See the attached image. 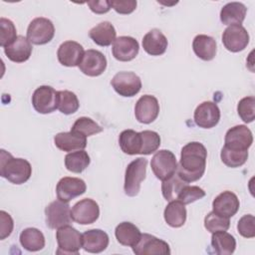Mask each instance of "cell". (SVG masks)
<instances>
[{"instance_id":"6da1fadb","label":"cell","mask_w":255,"mask_h":255,"mask_svg":"<svg viewBox=\"0 0 255 255\" xmlns=\"http://www.w3.org/2000/svg\"><path fill=\"white\" fill-rule=\"evenodd\" d=\"M206 158L205 146L199 141H190L181 148L176 173L188 183L197 181L205 171Z\"/></svg>"},{"instance_id":"7a4b0ae2","label":"cell","mask_w":255,"mask_h":255,"mask_svg":"<svg viewBox=\"0 0 255 255\" xmlns=\"http://www.w3.org/2000/svg\"><path fill=\"white\" fill-rule=\"evenodd\" d=\"M0 174L14 184L25 183L32 174L30 162L24 158L13 157L5 149H1Z\"/></svg>"},{"instance_id":"3957f363","label":"cell","mask_w":255,"mask_h":255,"mask_svg":"<svg viewBox=\"0 0 255 255\" xmlns=\"http://www.w3.org/2000/svg\"><path fill=\"white\" fill-rule=\"evenodd\" d=\"M147 160L138 157L129 162L126 168L124 190L128 196H135L140 189V183L145 178Z\"/></svg>"},{"instance_id":"277c9868","label":"cell","mask_w":255,"mask_h":255,"mask_svg":"<svg viewBox=\"0 0 255 255\" xmlns=\"http://www.w3.org/2000/svg\"><path fill=\"white\" fill-rule=\"evenodd\" d=\"M56 239L58 243L57 254L77 255L82 247V234L71 225L58 228Z\"/></svg>"},{"instance_id":"5b68a950","label":"cell","mask_w":255,"mask_h":255,"mask_svg":"<svg viewBox=\"0 0 255 255\" xmlns=\"http://www.w3.org/2000/svg\"><path fill=\"white\" fill-rule=\"evenodd\" d=\"M150 166L156 178L165 180L176 172V157L172 151L168 149H160L152 156Z\"/></svg>"},{"instance_id":"8992f818","label":"cell","mask_w":255,"mask_h":255,"mask_svg":"<svg viewBox=\"0 0 255 255\" xmlns=\"http://www.w3.org/2000/svg\"><path fill=\"white\" fill-rule=\"evenodd\" d=\"M55 27L51 20L45 17L33 19L27 29V39L35 45H45L54 38Z\"/></svg>"},{"instance_id":"52a82bcc","label":"cell","mask_w":255,"mask_h":255,"mask_svg":"<svg viewBox=\"0 0 255 255\" xmlns=\"http://www.w3.org/2000/svg\"><path fill=\"white\" fill-rule=\"evenodd\" d=\"M46 224L51 229H58L72 223L71 208L68 202L61 200L52 201L45 208Z\"/></svg>"},{"instance_id":"ba28073f","label":"cell","mask_w":255,"mask_h":255,"mask_svg":"<svg viewBox=\"0 0 255 255\" xmlns=\"http://www.w3.org/2000/svg\"><path fill=\"white\" fill-rule=\"evenodd\" d=\"M111 85L120 96L130 98L140 91L141 80L135 73L124 71L117 73L113 77Z\"/></svg>"},{"instance_id":"9c48e42d","label":"cell","mask_w":255,"mask_h":255,"mask_svg":"<svg viewBox=\"0 0 255 255\" xmlns=\"http://www.w3.org/2000/svg\"><path fill=\"white\" fill-rule=\"evenodd\" d=\"M32 105L39 114H51L58 109V91L51 86L38 87L32 96Z\"/></svg>"},{"instance_id":"30bf717a","label":"cell","mask_w":255,"mask_h":255,"mask_svg":"<svg viewBox=\"0 0 255 255\" xmlns=\"http://www.w3.org/2000/svg\"><path fill=\"white\" fill-rule=\"evenodd\" d=\"M136 255H168L170 248L167 242L147 233L140 236L138 242L131 247Z\"/></svg>"},{"instance_id":"8fae6325","label":"cell","mask_w":255,"mask_h":255,"mask_svg":"<svg viewBox=\"0 0 255 255\" xmlns=\"http://www.w3.org/2000/svg\"><path fill=\"white\" fill-rule=\"evenodd\" d=\"M72 219L82 225L92 224L100 216L99 204L92 198H85L78 201L71 210Z\"/></svg>"},{"instance_id":"7c38bea8","label":"cell","mask_w":255,"mask_h":255,"mask_svg":"<svg viewBox=\"0 0 255 255\" xmlns=\"http://www.w3.org/2000/svg\"><path fill=\"white\" fill-rule=\"evenodd\" d=\"M222 43L232 53L243 51L249 43V34L242 25L228 26L222 34Z\"/></svg>"},{"instance_id":"4fadbf2b","label":"cell","mask_w":255,"mask_h":255,"mask_svg":"<svg viewBox=\"0 0 255 255\" xmlns=\"http://www.w3.org/2000/svg\"><path fill=\"white\" fill-rule=\"evenodd\" d=\"M224 146L236 150H248L252 145L253 135L244 125H238L229 128L225 134Z\"/></svg>"},{"instance_id":"5bb4252c","label":"cell","mask_w":255,"mask_h":255,"mask_svg":"<svg viewBox=\"0 0 255 255\" xmlns=\"http://www.w3.org/2000/svg\"><path fill=\"white\" fill-rule=\"evenodd\" d=\"M78 67L83 74L89 77H98L105 72L107 68V59L102 52L89 49L85 51Z\"/></svg>"},{"instance_id":"9a60e30c","label":"cell","mask_w":255,"mask_h":255,"mask_svg":"<svg viewBox=\"0 0 255 255\" xmlns=\"http://www.w3.org/2000/svg\"><path fill=\"white\" fill-rule=\"evenodd\" d=\"M87 185L85 181L78 177L66 176L59 180L56 186V193L59 200L69 202L77 196L86 192Z\"/></svg>"},{"instance_id":"2e32d148","label":"cell","mask_w":255,"mask_h":255,"mask_svg":"<svg viewBox=\"0 0 255 255\" xmlns=\"http://www.w3.org/2000/svg\"><path fill=\"white\" fill-rule=\"evenodd\" d=\"M159 114V104L155 97L151 95L141 96L134 107V116L141 124H150Z\"/></svg>"},{"instance_id":"e0dca14e","label":"cell","mask_w":255,"mask_h":255,"mask_svg":"<svg viewBox=\"0 0 255 255\" xmlns=\"http://www.w3.org/2000/svg\"><path fill=\"white\" fill-rule=\"evenodd\" d=\"M193 118L199 128H211L219 123L220 110L215 103L205 101L197 106Z\"/></svg>"},{"instance_id":"ac0fdd59","label":"cell","mask_w":255,"mask_h":255,"mask_svg":"<svg viewBox=\"0 0 255 255\" xmlns=\"http://www.w3.org/2000/svg\"><path fill=\"white\" fill-rule=\"evenodd\" d=\"M139 51L138 42L129 36H121L117 38L112 47V53L115 59L121 62L133 60Z\"/></svg>"},{"instance_id":"d6986e66","label":"cell","mask_w":255,"mask_h":255,"mask_svg":"<svg viewBox=\"0 0 255 255\" xmlns=\"http://www.w3.org/2000/svg\"><path fill=\"white\" fill-rule=\"evenodd\" d=\"M85 54L83 46L76 41H66L62 43L57 51L58 61L65 67H76L82 61Z\"/></svg>"},{"instance_id":"ffe728a7","label":"cell","mask_w":255,"mask_h":255,"mask_svg":"<svg viewBox=\"0 0 255 255\" xmlns=\"http://www.w3.org/2000/svg\"><path fill=\"white\" fill-rule=\"evenodd\" d=\"M239 206L240 202L237 195L229 190H225L214 198L212 211L222 217L230 218L237 213Z\"/></svg>"},{"instance_id":"44dd1931","label":"cell","mask_w":255,"mask_h":255,"mask_svg":"<svg viewBox=\"0 0 255 255\" xmlns=\"http://www.w3.org/2000/svg\"><path fill=\"white\" fill-rule=\"evenodd\" d=\"M55 145L67 152L77 151L84 149L87 146V136L74 131H66V132H59L54 136Z\"/></svg>"},{"instance_id":"7402d4cb","label":"cell","mask_w":255,"mask_h":255,"mask_svg":"<svg viewBox=\"0 0 255 255\" xmlns=\"http://www.w3.org/2000/svg\"><path fill=\"white\" fill-rule=\"evenodd\" d=\"M109 235L101 229H90L82 234V247L90 253H101L109 245Z\"/></svg>"},{"instance_id":"603a6c76","label":"cell","mask_w":255,"mask_h":255,"mask_svg":"<svg viewBox=\"0 0 255 255\" xmlns=\"http://www.w3.org/2000/svg\"><path fill=\"white\" fill-rule=\"evenodd\" d=\"M33 48L30 41L22 35H19L10 45L4 48V53L7 58L15 63L26 62L31 54Z\"/></svg>"},{"instance_id":"cb8c5ba5","label":"cell","mask_w":255,"mask_h":255,"mask_svg":"<svg viewBox=\"0 0 255 255\" xmlns=\"http://www.w3.org/2000/svg\"><path fill=\"white\" fill-rule=\"evenodd\" d=\"M168 42L158 29H151L142 38L143 50L151 56H160L166 51Z\"/></svg>"},{"instance_id":"d4e9b609","label":"cell","mask_w":255,"mask_h":255,"mask_svg":"<svg viewBox=\"0 0 255 255\" xmlns=\"http://www.w3.org/2000/svg\"><path fill=\"white\" fill-rule=\"evenodd\" d=\"M192 49L194 54L203 61L213 60L217 53L216 41L214 38L204 34H199L194 37Z\"/></svg>"},{"instance_id":"484cf974","label":"cell","mask_w":255,"mask_h":255,"mask_svg":"<svg viewBox=\"0 0 255 255\" xmlns=\"http://www.w3.org/2000/svg\"><path fill=\"white\" fill-rule=\"evenodd\" d=\"M247 8L243 3L230 2L225 4L220 11V21L224 25H241L245 19Z\"/></svg>"},{"instance_id":"4316f807","label":"cell","mask_w":255,"mask_h":255,"mask_svg":"<svg viewBox=\"0 0 255 255\" xmlns=\"http://www.w3.org/2000/svg\"><path fill=\"white\" fill-rule=\"evenodd\" d=\"M89 36L97 45L108 47L117 39V32L112 23L104 21L93 27L89 32Z\"/></svg>"},{"instance_id":"83f0119b","label":"cell","mask_w":255,"mask_h":255,"mask_svg":"<svg viewBox=\"0 0 255 255\" xmlns=\"http://www.w3.org/2000/svg\"><path fill=\"white\" fill-rule=\"evenodd\" d=\"M119 144L121 149L127 154H140L142 146L141 133L133 129H125L120 133Z\"/></svg>"},{"instance_id":"f1b7e54d","label":"cell","mask_w":255,"mask_h":255,"mask_svg":"<svg viewBox=\"0 0 255 255\" xmlns=\"http://www.w3.org/2000/svg\"><path fill=\"white\" fill-rule=\"evenodd\" d=\"M163 217L165 222L173 227H181L186 221V208L185 204L179 200H172L165 206Z\"/></svg>"},{"instance_id":"f546056e","label":"cell","mask_w":255,"mask_h":255,"mask_svg":"<svg viewBox=\"0 0 255 255\" xmlns=\"http://www.w3.org/2000/svg\"><path fill=\"white\" fill-rule=\"evenodd\" d=\"M115 235L118 242L124 246L133 247L140 239L141 233L139 229L131 222H122L115 230Z\"/></svg>"},{"instance_id":"4dcf8cb0","label":"cell","mask_w":255,"mask_h":255,"mask_svg":"<svg viewBox=\"0 0 255 255\" xmlns=\"http://www.w3.org/2000/svg\"><path fill=\"white\" fill-rule=\"evenodd\" d=\"M20 243L22 247L30 252L42 250L45 247L44 234L37 228L29 227L20 233Z\"/></svg>"},{"instance_id":"1f68e13d","label":"cell","mask_w":255,"mask_h":255,"mask_svg":"<svg viewBox=\"0 0 255 255\" xmlns=\"http://www.w3.org/2000/svg\"><path fill=\"white\" fill-rule=\"evenodd\" d=\"M211 246L216 254L230 255L235 251L236 240L226 231H217L212 233Z\"/></svg>"},{"instance_id":"d6a6232c","label":"cell","mask_w":255,"mask_h":255,"mask_svg":"<svg viewBox=\"0 0 255 255\" xmlns=\"http://www.w3.org/2000/svg\"><path fill=\"white\" fill-rule=\"evenodd\" d=\"M91 159L87 151L84 149L69 152L65 156V166L66 168L74 173L83 172L90 164Z\"/></svg>"},{"instance_id":"836d02e7","label":"cell","mask_w":255,"mask_h":255,"mask_svg":"<svg viewBox=\"0 0 255 255\" xmlns=\"http://www.w3.org/2000/svg\"><path fill=\"white\" fill-rule=\"evenodd\" d=\"M188 182L184 181L176 172L161 183V192L166 201L176 200L178 194L182 188L187 185Z\"/></svg>"},{"instance_id":"e575fe53","label":"cell","mask_w":255,"mask_h":255,"mask_svg":"<svg viewBox=\"0 0 255 255\" xmlns=\"http://www.w3.org/2000/svg\"><path fill=\"white\" fill-rule=\"evenodd\" d=\"M80 103L76 94L71 91H58V110L64 115H72L78 111Z\"/></svg>"},{"instance_id":"d590c367","label":"cell","mask_w":255,"mask_h":255,"mask_svg":"<svg viewBox=\"0 0 255 255\" xmlns=\"http://www.w3.org/2000/svg\"><path fill=\"white\" fill-rule=\"evenodd\" d=\"M222 162L228 167L242 166L248 158V150H236L223 146L220 152Z\"/></svg>"},{"instance_id":"8d00e7d4","label":"cell","mask_w":255,"mask_h":255,"mask_svg":"<svg viewBox=\"0 0 255 255\" xmlns=\"http://www.w3.org/2000/svg\"><path fill=\"white\" fill-rule=\"evenodd\" d=\"M71 130L77 131L85 136H90L103 131V128L88 117H81L76 120Z\"/></svg>"},{"instance_id":"74e56055","label":"cell","mask_w":255,"mask_h":255,"mask_svg":"<svg viewBox=\"0 0 255 255\" xmlns=\"http://www.w3.org/2000/svg\"><path fill=\"white\" fill-rule=\"evenodd\" d=\"M230 226L229 218L222 217L215 212H209L204 218V227L207 231L214 233L217 231H226Z\"/></svg>"},{"instance_id":"f35d334b","label":"cell","mask_w":255,"mask_h":255,"mask_svg":"<svg viewBox=\"0 0 255 255\" xmlns=\"http://www.w3.org/2000/svg\"><path fill=\"white\" fill-rule=\"evenodd\" d=\"M237 113L244 123H252L255 119V98L249 96L241 99L237 105Z\"/></svg>"},{"instance_id":"ab89813d","label":"cell","mask_w":255,"mask_h":255,"mask_svg":"<svg viewBox=\"0 0 255 255\" xmlns=\"http://www.w3.org/2000/svg\"><path fill=\"white\" fill-rule=\"evenodd\" d=\"M142 137V146L140 154L148 155L156 151L160 145V136L156 131L153 130H142L140 131Z\"/></svg>"},{"instance_id":"60d3db41","label":"cell","mask_w":255,"mask_h":255,"mask_svg":"<svg viewBox=\"0 0 255 255\" xmlns=\"http://www.w3.org/2000/svg\"><path fill=\"white\" fill-rule=\"evenodd\" d=\"M18 36L14 23L4 17L0 18V46L5 48L10 45Z\"/></svg>"},{"instance_id":"b9f144b4","label":"cell","mask_w":255,"mask_h":255,"mask_svg":"<svg viewBox=\"0 0 255 255\" xmlns=\"http://www.w3.org/2000/svg\"><path fill=\"white\" fill-rule=\"evenodd\" d=\"M204 196H205V191L202 188L196 185L190 186L187 184L182 188L176 200H179L183 204H190L198 199H201Z\"/></svg>"},{"instance_id":"7bdbcfd3","label":"cell","mask_w":255,"mask_h":255,"mask_svg":"<svg viewBox=\"0 0 255 255\" xmlns=\"http://www.w3.org/2000/svg\"><path fill=\"white\" fill-rule=\"evenodd\" d=\"M238 233L245 238H253L255 236V218L252 214L243 215L237 223Z\"/></svg>"},{"instance_id":"ee69618b","label":"cell","mask_w":255,"mask_h":255,"mask_svg":"<svg viewBox=\"0 0 255 255\" xmlns=\"http://www.w3.org/2000/svg\"><path fill=\"white\" fill-rule=\"evenodd\" d=\"M111 7L119 14H130L136 8L135 0H113L110 1Z\"/></svg>"},{"instance_id":"f6af8a7d","label":"cell","mask_w":255,"mask_h":255,"mask_svg":"<svg viewBox=\"0 0 255 255\" xmlns=\"http://www.w3.org/2000/svg\"><path fill=\"white\" fill-rule=\"evenodd\" d=\"M0 239L4 240L12 233L14 222L10 214H8L4 210L0 211Z\"/></svg>"},{"instance_id":"bcb514c9","label":"cell","mask_w":255,"mask_h":255,"mask_svg":"<svg viewBox=\"0 0 255 255\" xmlns=\"http://www.w3.org/2000/svg\"><path fill=\"white\" fill-rule=\"evenodd\" d=\"M89 8L92 12L96 14H105L111 10V3L107 0H101V1H88L87 2Z\"/></svg>"}]
</instances>
